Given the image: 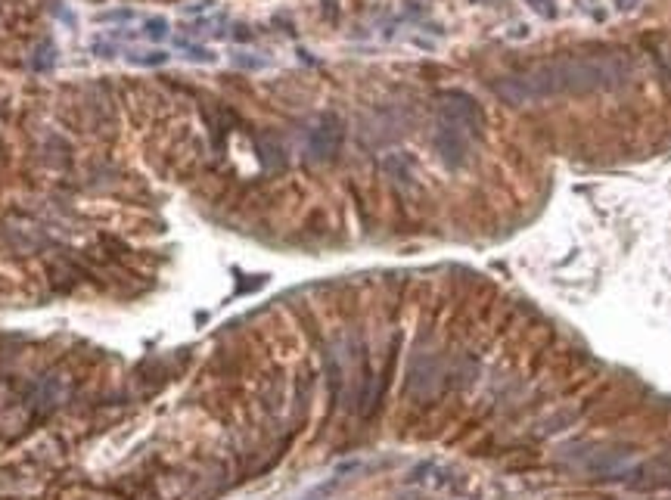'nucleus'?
<instances>
[{
  "label": "nucleus",
  "instance_id": "1",
  "mask_svg": "<svg viewBox=\"0 0 671 500\" xmlns=\"http://www.w3.org/2000/svg\"><path fill=\"white\" fill-rule=\"evenodd\" d=\"M634 65L625 53H594V56H566L544 62L525 75H507L494 84V93L510 106L535 103L560 93L622 91L631 84Z\"/></svg>",
  "mask_w": 671,
  "mask_h": 500
},
{
  "label": "nucleus",
  "instance_id": "2",
  "mask_svg": "<svg viewBox=\"0 0 671 500\" xmlns=\"http://www.w3.org/2000/svg\"><path fill=\"white\" fill-rule=\"evenodd\" d=\"M441 124H451V128H460V130H476L482 134L485 128V115L478 109V103L466 93H448L445 103H441Z\"/></svg>",
  "mask_w": 671,
  "mask_h": 500
},
{
  "label": "nucleus",
  "instance_id": "3",
  "mask_svg": "<svg viewBox=\"0 0 671 500\" xmlns=\"http://www.w3.org/2000/svg\"><path fill=\"white\" fill-rule=\"evenodd\" d=\"M435 150L441 152V159H445L448 165H454V168H460V165L466 162V137L460 128H451V124H441L439 137H435Z\"/></svg>",
  "mask_w": 671,
  "mask_h": 500
},
{
  "label": "nucleus",
  "instance_id": "4",
  "mask_svg": "<svg viewBox=\"0 0 671 500\" xmlns=\"http://www.w3.org/2000/svg\"><path fill=\"white\" fill-rule=\"evenodd\" d=\"M339 137H342V130H339V128L323 124V128H317L314 137H311V150H314L317 156H333L336 146H339Z\"/></svg>",
  "mask_w": 671,
  "mask_h": 500
},
{
  "label": "nucleus",
  "instance_id": "5",
  "mask_svg": "<svg viewBox=\"0 0 671 500\" xmlns=\"http://www.w3.org/2000/svg\"><path fill=\"white\" fill-rule=\"evenodd\" d=\"M177 50H184V56L190 59V62H202V65H212L214 59H218V53L208 50V47L202 44H190V41H175Z\"/></svg>",
  "mask_w": 671,
  "mask_h": 500
},
{
  "label": "nucleus",
  "instance_id": "6",
  "mask_svg": "<svg viewBox=\"0 0 671 500\" xmlns=\"http://www.w3.org/2000/svg\"><path fill=\"white\" fill-rule=\"evenodd\" d=\"M168 32H171V28H168L165 16H149V19L143 22V34H146L149 41H165Z\"/></svg>",
  "mask_w": 671,
  "mask_h": 500
},
{
  "label": "nucleus",
  "instance_id": "7",
  "mask_svg": "<svg viewBox=\"0 0 671 500\" xmlns=\"http://www.w3.org/2000/svg\"><path fill=\"white\" fill-rule=\"evenodd\" d=\"M233 65H236V69H245V71H261V69H267V59L239 50V53H233Z\"/></svg>",
  "mask_w": 671,
  "mask_h": 500
},
{
  "label": "nucleus",
  "instance_id": "8",
  "mask_svg": "<svg viewBox=\"0 0 671 500\" xmlns=\"http://www.w3.org/2000/svg\"><path fill=\"white\" fill-rule=\"evenodd\" d=\"M131 19H137V10H131V7H124V10H106V13L97 16V22H131Z\"/></svg>",
  "mask_w": 671,
  "mask_h": 500
},
{
  "label": "nucleus",
  "instance_id": "9",
  "mask_svg": "<svg viewBox=\"0 0 671 500\" xmlns=\"http://www.w3.org/2000/svg\"><path fill=\"white\" fill-rule=\"evenodd\" d=\"M131 65H165L168 62V53L165 50H153L146 56H128Z\"/></svg>",
  "mask_w": 671,
  "mask_h": 500
},
{
  "label": "nucleus",
  "instance_id": "10",
  "mask_svg": "<svg viewBox=\"0 0 671 500\" xmlns=\"http://www.w3.org/2000/svg\"><path fill=\"white\" fill-rule=\"evenodd\" d=\"M529 7L535 10L538 16H544V19H553V16H556L553 0H529Z\"/></svg>",
  "mask_w": 671,
  "mask_h": 500
},
{
  "label": "nucleus",
  "instance_id": "11",
  "mask_svg": "<svg viewBox=\"0 0 671 500\" xmlns=\"http://www.w3.org/2000/svg\"><path fill=\"white\" fill-rule=\"evenodd\" d=\"M615 7H619V10H634V7H637V0H619Z\"/></svg>",
  "mask_w": 671,
  "mask_h": 500
}]
</instances>
